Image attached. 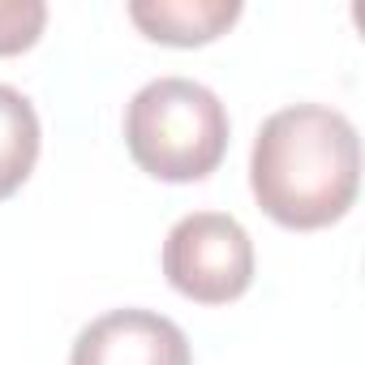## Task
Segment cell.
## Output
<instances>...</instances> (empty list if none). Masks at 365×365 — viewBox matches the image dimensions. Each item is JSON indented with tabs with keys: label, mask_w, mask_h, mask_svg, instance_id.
<instances>
[{
	"label": "cell",
	"mask_w": 365,
	"mask_h": 365,
	"mask_svg": "<svg viewBox=\"0 0 365 365\" xmlns=\"http://www.w3.org/2000/svg\"><path fill=\"white\" fill-rule=\"evenodd\" d=\"M250 190L279 228L318 232L339 224L361 190L356 125L327 103L271 112L250 150Z\"/></svg>",
	"instance_id": "1"
},
{
	"label": "cell",
	"mask_w": 365,
	"mask_h": 365,
	"mask_svg": "<svg viewBox=\"0 0 365 365\" xmlns=\"http://www.w3.org/2000/svg\"><path fill=\"white\" fill-rule=\"evenodd\" d=\"M228 108L194 78H155L125 108V146L133 163L168 185L211 176L228 155Z\"/></svg>",
	"instance_id": "2"
},
{
	"label": "cell",
	"mask_w": 365,
	"mask_h": 365,
	"mask_svg": "<svg viewBox=\"0 0 365 365\" xmlns=\"http://www.w3.org/2000/svg\"><path fill=\"white\" fill-rule=\"evenodd\" d=\"M168 284L198 305H228L254 284V241L224 211H194L163 237Z\"/></svg>",
	"instance_id": "3"
},
{
	"label": "cell",
	"mask_w": 365,
	"mask_h": 365,
	"mask_svg": "<svg viewBox=\"0 0 365 365\" xmlns=\"http://www.w3.org/2000/svg\"><path fill=\"white\" fill-rule=\"evenodd\" d=\"M69 365H194V348L155 309H108L78 331Z\"/></svg>",
	"instance_id": "4"
},
{
	"label": "cell",
	"mask_w": 365,
	"mask_h": 365,
	"mask_svg": "<svg viewBox=\"0 0 365 365\" xmlns=\"http://www.w3.org/2000/svg\"><path fill=\"white\" fill-rule=\"evenodd\" d=\"M241 18V0H129V22L168 48H202Z\"/></svg>",
	"instance_id": "5"
},
{
	"label": "cell",
	"mask_w": 365,
	"mask_h": 365,
	"mask_svg": "<svg viewBox=\"0 0 365 365\" xmlns=\"http://www.w3.org/2000/svg\"><path fill=\"white\" fill-rule=\"evenodd\" d=\"M39 142H43V129H39V112L35 103L0 82V202L14 198L35 163H39Z\"/></svg>",
	"instance_id": "6"
},
{
	"label": "cell",
	"mask_w": 365,
	"mask_h": 365,
	"mask_svg": "<svg viewBox=\"0 0 365 365\" xmlns=\"http://www.w3.org/2000/svg\"><path fill=\"white\" fill-rule=\"evenodd\" d=\"M48 26L43 0H0V56H22Z\"/></svg>",
	"instance_id": "7"
}]
</instances>
